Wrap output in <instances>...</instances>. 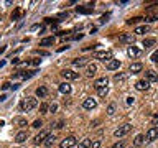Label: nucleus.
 Listing matches in <instances>:
<instances>
[{"instance_id":"36","label":"nucleus","mask_w":158,"mask_h":148,"mask_svg":"<svg viewBox=\"0 0 158 148\" xmlns=\"http://www.w3.org/2000/svg\"><path fill=\"white\" fill-rule=\"evenodd\" d=\"M112 148H125V142H117V143H114Z\"/></svg>"},{"instance_id":"2","label":"nucleus","mask_w":158,"mask_h":148,"mask_svg":"<svg viewBox=\"0 0 158 148\" xmlns=\"http://www.w3.org/2000/svg\"><path fill=\"white\" fill-rule=\"evenodd\" d=\"M130 130H132V125H130V123H125V125L118 127L117 130L114 132V137H115V138H122V137H125Z\"/></svg>"},{"instance_id":"3","label":"nucleus","mask_w":158,"mask_h":148,"mask_svg":"<svg viewBox=\"0 0 158 148\" xmlns=\"http://www.w3.org/2000/svg\"><path fill=\"white\" fill-rule=\"evenodd\" d=\"M94 58L101 59V61H104V63H109L112 59V51H96L94 53Z\"/></svg>"},{"instance_id":"21","label":"nucleus","mask_w":158,"mask_h":148,"mask_svg":"<svg viewBox=\"0 0 158 148\" xmlns=\"http://www.w3.org/2000/svg\"><path fill=\"white\" fill-rule=\"evenodd\" d=\"M91 140H89V138H82V140L81 142H79V145L76 146V148H89V146H91Z\"/></svg>"},{"instance_id":"15","label":"nucleus","mask_w":158,"mask_h":148,"mask_svg":"<svg viewBox=\"0 0 158 148\" xmlns=\"http://www.w3.org/2000/svg\"><path fill=\"white\" fill-rule=\"evenodd\" d=\"M143 69V64L142 63H133L132 66H130V72L132 74H137V72H140Z\"/></svg>"},{"instance_id":"9","label":"nucleus","mask_w":158,"mask_h":148,"mask_svg":"<svg viewBox=\"0 0 158 148\" xmlns=\"http://www.w3.org/2000/svg\"><path fill=\"white\" fill-rule=\"evenodd\" d=\"M96 105H97V102H96V99H92V97H87L86 101L82 102V107L87 109V110H92V109H96Z\"/></svg>"},{"instance_id":"10","label":"nucleus","mask_w":158,"mask_h":148,"mask_svg":"<svg viewBox=\"0 0 158 148\" xmlns=\"http://www.w3.org/2000/svg\"><path fill=\"white\" fill-rule=\"evenodd\" d=\"M107 84H109V79H107L106 76H102V77L96 79V82H94V87H96V89H101V87H107Z\"/></svg>"},{"instance_id":"25","label":"nucleus","mask_w":158,"mask_h":148,"mask_svg":"<svg viewBox=\"0 0 158 148\" xmlns=\"http://www.w3.org/2000/svg\"><path fill=\"white\" fill-rule=\"evenodd\" d=\"M79 13H84V15H89V13H92V7H77L76 8Z\"/></svg>"},{"instance_id":"1","label":"nucleus","mask_w":158,"mask_h":148,"mask_svg":"<svg viewBox=\"0 0 158 148\" xmlns=\"http://www.w3.org/2000/svg\"><path fill=\"white\" fill-rule=\"evenodd\" d=\"M36 105H38L36 99L35 97H27V99L22 101V104H20V110L22 112H30V110H33Z\"/></svg>"},{"instance_id":"13","label":"nucleus","mask_w":158,"mask_h":148,"mask_svg":"<svg viewBox=\"0 0 158 148\" xmlns=\"http://www.w3.org/2000/svg\"><path fill=\"white\" fill-rule=\"evenodd\" d=\"M118 41L120 43H133V36H132V33H123L120 35V38H118Z\"/></svg>"},{"instance_id":"33","label":"nucleus","mask_w":158,"mask_h":148,"mask_svg":"<svg viewBox=\"0 0 158 148\" xmlns=\"http://www.w3.org/2000/svg\"><path fill=\"white\" fill-rule=\"evenodd\" d=\"M114 113H115V104H110L107 107V115H114Z\"/></svg>"},{"instance_id":"28","label":"nucleus","mask_w":158,"mask_h":148,"mask_svg":"<svg viewBox=\"0 0 158 148\" xmlns=\"http://www.w3.org/2000/svg\"><path fill=\"white\" fill-rule=\"evenodd\" d=\"M156 20H158V13H153V15H147L145 22H148V23H152V22H156Z\"/></svg>"},{"instance_id":"5","label":"nucleus","mask_w":158,"mask_h":148,"mask_svg":"<svg viewBox=\"0 0 158 148\" xmlns=\"http://www.w3.org/2000/svg\"><path fill=\"white\" fill-rule=\"evenodd\" d=\"M61 76L66 79V81H74V79L79 77V74L74 72V71H71V69H64V71L61 72Z\"/></svg>"},{"instance_id":"35","label":"nucleus","mask_w":158,"mask_h":148,"mask_svg":"<svg viewBox=\"0 0 158 148\" xmlns=\"http://www.w3.org/2000/svg\"><path fill=\"white\" fill-rule=\"evenodd\" d=\"M150 122H152V125H158V113H153Z\"/></svg>"},{"instance_id":"12","label":"nucleus","mask_w":158,"mask_h":148,"mask_svg":"<svg viewBox=\"0 0 158 148\" xmlns=\"http://www.w3.org/2000/svg\"><path fill=\"white\" fill-rule=\"evenodd\" d=\"M145 79H147L148 82H155V81H158V74H156L155 71H152V69H150V71H147V72H145Z\"/></svg>"},{"instance_id":"39","label":"nucleus","mask_w":158,"mask_h":148,"mask_svg":"<svg viewBox=\"0 0 158 148\" xmlns=\"http://www.w3.org/2000/svg\"><path fill=\"white\" fill-rule=\"evenodd\" d=\"M140 20H142L140 17H135V18H130V20H127V23H128V25H132V23H138Z\"/></svg>"},{"instance_id":"14","label":"nucleus","mask_w":158,"mask_h":148,"mask_svg":"<svg viewBox=\"0 0 158 148\" xmlns=\"http://www.w3.org/2000/svg\"><path fill=\"white\" fill-rule=\"evenodd\" d=\"M27 138H28V133L27 132H18L17 137H15V142H17V143H23Z\"/></svg>"},{"instance_id":"11","label":"nucleus","mask_w":158,"mask_h":148,"mask_svg":"<svg viewBox=\"0 0 158 148\" xmlns=\"http://www.w3.org/2000/svg\"><path fill=\"white\" fill-rule=\"evenodd\" d=\"M106 68L109 69V71H115V69L120 68V61H118V59H110V61L106 64Z\"/></svg>"},{"instance_id":"18","label":"nucleus","mask_w":158,"mask_h":148,"mask_svg":"<svg viewBox=\"0 0 158 148\" xmlns=\"http://www.w3.org/2000/svg\"><path fill=\"white\" fill-rule=\"evenodd\" d=\"M53 43H54V36H48V38H43L40 41V46H51Z\"/></svg>"},{"instance_id":"41","label":"nucleus","mask_w":158,"mask_h":148,"mask_svg":"<svg viewBox=\"0 0 158 148\" xmlns=\"http://www.w3.org/2000/svg\"><path fill=\"white\" fill-rule=\"evenodd\" d=\"M20 17V8H17V10H15V12L12 13V20H17Z\"/></svg>"},{"instance_id":"19","label":"nucleus","mask_w":158,"mask_h":148,"mask_svg":"<svg viewBox=\"0 0 158 148\" xmlns=\"http://www.w3.org/2000/svg\"><path fill=\"white\" fill-rule=\"evenodd\" d=\"M153 44H155V38H145V39H143V43H142V46L147 49V48H152Z\"/></svg>"},{"instance_id":"49","label":"nucleus","mask_w":158,"mask_h":148,"mask_svg":"<svg viewBox=\"0 0 158 148\" xmlns=\"http://www.w3.org/2000/svg\"><path fill=\"white\" fill-rule=\"evenodd\" d=\"M133 148H135V146H133Z\"/></svg>"},{"instance_id":"22","label":"nucleus","mask_w":158,"mask_h":148,"mask_svg":"<svg viewBox=\"0 0 158 148\" xmlns=\"http://www.w3.org/2000/svg\"><path fill=\"white\" fill-rule=\"evenodd\" d=\"M96 71H97V66L94 63H91V64H87V76H94V74H96Z\"/></svg>"},{"instance_id":"4","label":"nucleus","mask_w":158,"mask_h":148,"mask_svg":"<svg viewBox=\"0 0 158 148\" xmlns=\"http://www.w3.org/2000/svg\"><path fill=\"white\" fill-rule=\"evenodd\" d=\"M49 137V132H46V130H43V132H40L36 137L33 138V143L35 145H40V143H43V142H46V138Z\"/></svg>"},{"instance_id":"42","label":"nucleus","mask_w":158,"mask_h":148,"mask_svg":"<svg viewBox=\"0 0 158 148\" xmlns=\"http://www.w3.org/2000/svg\"><path fill=\"white\" fill-rule=\"evenodd\" d=\"M150 59H152V61H153V63H158V51H155V53H153Z\"/></svg>"},{"instance_id":"20","label":"nucleus","mask_w":158,"mask_h":148,"mask_svg":"<svg viewBox=\"0 0 158 148\" xmlns=\"http://www.w3.org/2000/svg\"><path fill=\"white\" fill-rule=\"evenodd\" d=\"M127 54H128L130 58H137L138 54H140V51H138V49H137L135 46H130V48L127 49Z\"/></svg>"},{"instance_id":"8","label":"nucleus","mask_w":158,"mask_h":148,"mask_svg":"<svg viewBox=\"0 0 158 148\" xmlns=\"http://www.w3.org/2000/svg\"><path fill=\"white\" fill-rule=\"evenodd\" d=\"M148 87H150V82H148L147 79H140V81L135 82V89H137V91H148Z\"/></svg>"},{"instance_id":"27","label":"nucleus","mask_w":158,"mask_h":148,"mask_svg":"<svg viewBox=\"0 0 158 148\" xmlns=\"http://www.w3.org/2000/svg\"><path fill=\"white\" fill-rule=\"evenodd\" d=\"M135 33L137 35H145V33H148V27H137Z\"/></svg>"},{"instance_id":"29","label":"nucleus","mask_w":158,"mask_h":148,"mask_svg":"<svg viewBox=\"0 0 158 148\" xmlns=\"http://www.w3.org/2000/svg\"><path fill=\"white\" fill-rule=\"evenodd\" d=\"M125 77H127V74H115V76H114V81L115 82H120V81H125Z\"/></svg>"},{"instance_id":"48","label":"nucleus","mask_w":158,"mask_h":148,"mask_svg":"<svg viewBox=\"0 0 158 148\" xmlns=\"http://www.w3.org/2000/svg\"><path fill=\"white\" fill-rule=\"evenodd\" d=\"M73 148H76V146H73Z\"/></svg>"},{"instance_id":"30","label":"nucleus","mask_w":158,"mask_h":148,"mask_svg":"<svg viewBox=\"0 0 158 148\" xmlns=\"http://www.w3.org/2000/svg\"><path fill=\"white\" fill-rule=\"evenodd\" d=\"M97 94L101 97H106L107 94H109V87H101V89H97Z\"/></svg>"},{"instance_id":"16","label":"nucleus","mask_w":158,"mask_h":148,"mask_svg":"<svg viewBox=\"0 0 158 148\" xmlns=\"http://www.w3.org/2000/svg\"><path fill=\"white\" fill-rule=\"evenodd\" d=\"M59 92H63V94H69V92H71V84H69V82H63V84H59Z\"/></svg>"},{"instance_id":"43","label":"nucleus","mask_w":158,"mask_h":148,"mask_svg":"<svg viewBox=\"0 0 158 148\" xmlns=\"http://www.w3.org/2000/svg\"><path fill=\"white\" fill-rule=\"evenodd\" d=\"M56 110H58V105H56V104H51V105H49V112H53V113H54Z\"/></svg>"},{"instance_id":"26","label":"nucleus","mask_w":158,"mask_h":148,"mask_svg":"<svg viewBox=\"0 0 158 148\" xmlns=\"http://www.w3.org/2000/svg\"><path fill=\"white\" fill-rule=\"evenodd\" d=\"M143 142H145V137H143V135H137L135 140H133V145H135V146H140Z\"/></svg>"},{"instance_id":"6","label":"nucleus","mask_w":158,"mask_h":148,"mask_svg":"<svg viewBox=\"0 0 158 148\" xmlns=\"http://www.w3.org/2000/svg\"><path fill=\"white\" fill-rule=\"evenodd\" d=\"M74 145H76V138H74V137H66L61 143H59V146H61V148H73Z\"/></svg>"},{"instance_id":"37","label":"nucleus","mask_w":158,"mask_h":148,"mask_svg":"<svg viewBox=\"0 0 158 148\" xmlns=\"http://www.w3.org/2000/svg\"><path fill=\"white\" fill-rule=\"evenodd\" d=\"M41 125H43V120H40V118H38V120H35V122H33V125H31V127H33V128H40Z\"/></svg>"},{"instance_id":"47","label":"nucleus","mask_w":158,"mask_h":148,"mask_svg":"<svg viewBox=\"0 0 158 148\" xmlns=\"http://www.w3.org/2000/svg\"><path fill=\"white\" fill-rule=\"evenodd\" d=\"M127 104H133V97H127Z\"/></svg>"},{"instance_id":"44","label":"nucleus","mask_w":158,"mask_h":148,"mask_svg":"<svg viewBox=\"0 0 158 148\" xmlns=\"http://www.w3.org/2000/svg\"><path fill=\"white\" fill-rule=\"evenodd\" d=\"M63 125H64V122L61 120V122H58V123H54V128H63Z\"/></svg>"},{"instance_id":"31","label":"nucleus","mask_w":158,"mask_h":148,"mask_svg":"<svg viewBox=\"0 0 158 148\" xmlns=\"http://www.w3.org/2000/svg\"><path fill=\"white\" fill-rule=\"evenodd\" d=\"M54 140H56V137H54V135H49V137L46 138V142H44V143H46V148L51 146L53 143H54Z\"/></svg>"},{"instance_id":"32","label":"nucleus","mask_w":158,"mask_h":148,"mask_svg":"<svg viewBox=\"0 0 158 148\" xmlns=\"http://www.w3.org/2000/svg\"><path fill=\"white\" fill-rule=\"evenodd\" d=\"M35 74H36V71H27V72L22 74V77H23V79H30V77H33Z\"/></svg>"},{"instance_id":"23","label":"nucleus","mask_w":158,"mask_h":148,"mask_svg":"<svg viewBox=\"0 0 158 148\" xmlns=\"http://www.w3.org/2000/svg\"><path fill=\"white\" fill-rule=\"evenodd\" d=\"M46 94H48V89L44 87V86H40V87L36 89V96H38V97H44Z\"/></svg>"},{"instance_id":"17","label":"nucleus","mask_w":158,"mask_h":148,"mask_svg":"<svg viewBox=\"0 0 158 148\" xmlns=\"http://www.w3.org/2000/svg\"><path fill=\"white\" fill-rule=\"evenodd\" d=\"M13 125L25 127V125H27V118H25V117H15V118H13Z\"/></svg>"},{"instance_id":"46","label":"nucleus","mask_w":158,"mask_h":148,"mask_svg":"<svg viewBox=\"0 0 158 148\" xmlns=\"http://www.w3.org/2000/svg\"><path fill=\"white\" fill-rule=\"evenodd\" d=\"M20 63H22V61H20V59H17V58L12 59V64H20Z\"/></svg>"},{"instance_id":"24","label":"nucleus","mask_w":158,"mask_h":148,"mask_svg":"<svg viewBox=\"0 0 158 148\" xmlns=\"http://www.w3.org/2000/svg\"><path fill=\"white\" fill-rule=\"evenodd\" d=\"M74 66H77V68H81L84 66V64H87V58H79V59H74Z\"/></svg>"},{"instance_id":"34","label":"nucleus","mask_w":158,"mask_h":148,"mask_svg":"<svg viewBox=\"0 0 158 148\" xmlns=\"http://www.w3.org/2000/svg\"><path fill=\"white\" fill-rule=\"evenodd\" d=\"M49 110V105H48V104H41V105H40V112H41V113H46Z\"/></svg>"},{"instance_id":"40","label":"nucleus","mask_w":158,"mask_h":148,"mask_svg":"<svg viewBox=\"0 0 158 148\" xmlns=\"http://www.w3.org/2000/svg\"><path fill=\"white\" fill-rule=\"evenodd\" d=\"M99 146H101V140H94L91 143V148H99Z\"/></svg>"},{"instance_id":"38","label":"nucleus","mask_w":158,"mask_h":148,"mask_svg":"<svg viewBox=\"0 0 158 148\" xmlns=\"http://www.w3.org/2000/svg\"><path fill=\"white\" fill-rule=\"evenodd\" d=\"M40 63H41V59H31V61H28L27 64H30V66H38Z\"/></svg>"},{"instance_id":"7","label":"nucleus","mask_w":158,"mask_h":148,"mask_svg":"<svg viewBox=\"0 0 158 148\" xmlns=\"http://www.w3.org/2000/svg\"><path fill=\"white\" fill-rule=\"evenodd\" d=\"M158 138V127H152L147 132V142H153Z\"/></svg>"},{"instance_id":"45","label":"nucleus","mask_w":158,"mask_h":148,"mask_svg":"<svg viewBox=\"0 0 158 148\" xmlns=\"http://www.w3.org/2000/svg\"><path fill=\"white\" fill-rule=\"evenodd\" d=\"M8 87H12V84H10V82H5L2 86V89H8Z\"/></svg>"}]
</instances>
